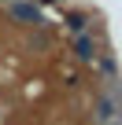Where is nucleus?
<instances>
[{"label":"nucleus","mask_w":122,"mask_h":125,"mask_svg":"<svg viewBox=\"0 0 122 125\" xmlns=\"http://www.w3.org/2000/svg\"><path fill=\"white\" fill-rule=\"evenodd\" d=\"M8 15L15 22H26V26H44V15L37 4H30V0H8Z\"/></svg>","instance_id":"f03ea898"},{"label":"nucleus","mask_w":122,"mask_h":125,"mask_svg":"<svg viewBox=\"0 0 122 125\" xmlns=\"http://www.w3.org/2000/svg\"><path fill=\"white\" fill-rule=\"evenodd\" d=\"M96 70L104 74L107 88H118V62H115V55H111V52H100V55H96Z\"/></svg>","instance_id":"20e7f679"},{"label":"nucleus","mask_w":122,"mask_h":125,"mask_svg":"<svg viewBox=\"0 0 122 125\" xmlns=\"http://www.w3.org/2000/svg\"><path fill=\"white\" fill-rule=\"evenodd\" d=\"M93 118H96V125H122V92L118 88H107L96 99Z\"/></svg>","instance_id":"f257e3e1"},{"label":"nucleus","mask_w":122,"mask_h":125,"mask_svg":"<svg viewBox=\"0 0 122 125\" xmlns=\"http://www.w3.org/2000/svg\"><path fill=\"white\" fill-rule=\"evenodd\" d=\"M70 52H74V59H81V62H96V55H100V44H96L93 30H89V33H74V41H70Z\"/></svg>","instance_id":"7ed1b4c3"},{"label":"nucleus","mask_w":122,"mask_h":125,"mask_svg":"<svg viewBox=\"0 0 122 125\" xmlns=\"http://www.w3.org/2000/svg\"><path fill=\"white\" fill-rule=\"evenodd\" d=\"M37 4H59V0H37Z\"/></svg>","instance_id":"423d86ee"},{"label":"nucleus","mask_w":122,"mask_h":125,"mask_svg":"<svg viewBox=\"0 0 122 125\" xmlns=\"http://www.w3.org/2000/svg\"><path fill=\"white\" fill-rule=\"evenodd\" d=\"M63 22H67V30H70V33H89V26H93V19H89L85 11H67V19H63Z\"/></svg>","instance_id":"39448f33"}]
</instances>
